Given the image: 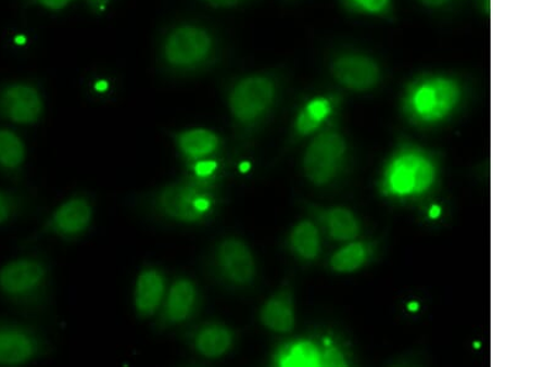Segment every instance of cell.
<instances>
[{
  "label": "cell",
  "instance_id": "1",
  "mask_svg": "<svg viewBox=\"0 0 556 367\" xmlns=\"http://www.w3.org/2000/svg\"><path fill=\"white\" fill-rule=\"evenodd\" d=\"M283 77L277 69L239 74L222 86L236 159L256 144L280 105Z\"/></svg>",
  "mask_w": 556,
  "mask_h": 367
},
{
  "label": "cell",
  "instance_id": "2",
  "mask_svg": "<svg viewBox=\"0 0 556 367\" xmlns=\"http://www.w3.org/2000/svg\"><path fill=\"white\" fill-rule=\"evenodd\" d=\"M128 204L137 216L160 226L201 228L219 218L227 195L224 187L197 184L181 176L178 180L131 194Z\"/></svg>",
  "mask_w": 556,
  "mask_h": 367
},
{
  "label": "cell",
  "instance_id": "3",
  "mask_svg": "<svg viewBox=\"0 0 556 367\" xmlns=\"http://www.w3.org/2000/svg\"><path fill=\"white\" fill-rule=\"evenodd\" d=\"M0 302L15 316L50 326L55 316V273L51 256L38 246L0 263Z\"/></svg>",
  "mask_w": 556,
  "mask_h": 367
},
{
  "label": "cell",
  "instance_id": "4",
  "mask_svg": "<svg viewBox=\"0 0 556 367\" xmlns=\"http://www.w3.org/2000/svg\"><path fill=\"white\" fill-rule=\"evenodd\" d=\"M227 56V42L210 23L185 17L161 30L156 64L169 78H193L219 67Z\"/></svg>",
  "mask_w": 556,
  "mask_h": 367
},
{
  "label": "cell",
  "instance_id": "5",
  "mask_svg": "<svg viewBox=\"0 0 556 367\" xmlns=\"http://www.w3.org/2000/svg\"><path fill=\"white\" fill-rule=\"evenodd\" d=\"M203 271L224 292L250 295L260 283V265L254 249L238 235L213 241L203 256Z\"/></svg>",
  "mask_w": 556,
  "mask_h": 367
},
{
  "label": "cell",
  "instance_id": "6",
  "mask_svg": "<svg viewBox=\"0 0 556 367\" xmlns=\"http://www.w3.org/2000/svg\"><path fill=\"white\" fill-rule=\"evenodd\" d=\"M94 219V195L85 191L71 193L43 214L39 227L20 241V248L38 246L41 241L50 239L66 244L76 243L91 231Z\"/></svg>",
  "mask_w": 556,
  "mask_h": 367
},
{
  "label": "cell",
  "instance_id": "7",
  "mask_svg": "<svg viewBox=\"0 0 556 367\" xmlns=\"http://www.w3.org/2000/svg\"><path fill=\"white\" fill-rule=\"evenodd\" d=\"M53 353L47 327L15 315L0 316V367L34 365Z\"/></svg>",
  "mask_w": 556,
  "mask_h": 367
},
{
  "label": "cell",
  "instance_id": "8",
  "mask_svg": "<svg viewBox=\"0 0 556 367\" xmlns=\"http://www.w3.org/2000/svg\"><path fill=\"white\" fill-rule=\"evenodd\" d=\"M348 157V142L334 127L319 130L302 157V172L314 187L327 188L342 176Z\"/></svg>",
  "mask_w": 556,
  "mask_h": 367
},
{
  "label": "cell",
  "instance_id": "9",
  "mask_svg": "<svg viewBox=\"0 0 556 367\" xmlns=\"http://www.w3.org/2000/svg\"><path fill=\"white\" fill-rule=\"evenodd\" d=\"M204 306V293L199 282L188 275H177L168 282L163 304L152 319L156 333L177 331L193 324Z\"/></svg>",
  "mask_w": 556,
  "mask_h": 367
},
{
  "label": "cell",
  "instance_id": "10",
  "mask_svg": "<svg viewBox=\"0 0 556 367\" xmlns=\"http://www.w3.org/2000/svg\"><path fill=\"white\" fill-rule=\"evenodd\" d=\"M179 339L200 359L219 362L236 351L239 333L226 321L213 318L193 321L179 330Z\"/></svg>",
  "mask_w": 556,
  "mask_h": 367
},
{
  "label": "cell",
  "instance_id": "11",
  "mask_svg": "<svg viewBox=\"0 0 556 367\" xmlns=\"http://www.w3.org/2000/svg\"><path fill=\"white\" fill-rule=\"evenodd\" d=\"M43 115L45 100L39 86L25 80L0 86V121L35 127Z\"/></svg>",
  "mask_w": 556,
  "mask_h": 367
},
{
  "label": "cell",
  "instance_id": "12",
  "mask_svg": "<svg viewBox=\"0 0 556 367\" xmlns=\"http://www.w3.org/2000/svg\"><path fill=\"white\" fill-rule=\"evenodd\" d=\"M460 89L453 79L435 77L418 84L409 94V106L418 118L441 119L459 100Z\"/></svg>",
  "mask_w": 556,
  "mask_h": 367
},
{
  "label": "cell",
  "instance_id": "13",
  "mask_svg": "<svg viewBox=\"0 0 556 367\" xmlns=\"http://www.w3.org/2000/svg\"><path fill=\"white\" fill-rule=\"evenodd\" d=\"M329 74L340 87L353 92L370 91L381 79L378 62L355 52L338 53L330 61Z\"/></svg>",
  "mask_w": 556,
  "mask_h": 367
},
{
  "label": "cell",
  "instance_id": "14",
  "mask_svg": "<svg viewBox=\"0 0 556 367\" xmlns=\"http://www.w3.org/2000/svg\"><path fill=\"white\" fill-rule=\"evenodd\" d=\"M168 136L181 165L226 154L230 151L227 139L220 132L210 128L194 127L173 130L168 132Z\"/></svg>",
  "mask_w": 556,
  "mask_h": 367
},
{
  "label": "cell",
  "instance_id": "15",
  "mask_svg": "<svg viewBox=\"0 0 556 367\" xmlns=\"http://www.w3.org/2000/svg\"><path fill=\"white\" fill-rule=\"evenodd\" d=\"M168 277L163 267L146 264L140 267L132 289V309L139 320L156 317L168 288Z\"/></svg>",
  "mask_w": 556,
  "mask_h": 367
},
{
  "label": "cell",
  "instance_id": "16",
  "mask_svg": "<svg viewBox=\"0 0 556 367\" xmlns=\"http://www.w3.org/2000/svg\"><path fill=\"white\" fill-rule=\"evenodd\" d=\"M47 205L35 188L24 185L0 186V228L16 223L41 219Z\"/></svg>",
  "mask_w": 556,
  "mask_h": 367
},
{
  "label": "cell",
  "instance_id": "17",
  "mask_svg": "<svg viewBox=\"0 0 556 367\" xmlns=\"http://www.w3.org/2000/svg\"><path fill=\"white\" fill-rule=\"evenodd\" d=\"M258 321L270 333L287 336L295 328L294 288L290 279H286L260 307Z\"/></svg>",
  "mask_w": 556,
  "mask_h": 367
},
{
  "label": "cell",
  "instance_id": "18",
  "mask_svg": "<svg viewBox=\"0 0 556 367\" xmlns=\"http://www.w3.org/2000/svg\"><path fill=\"white\" fill-rule=\"evenodd\" d=\"M317 227L325 231L327 237L334 241H353L362 232L361 222L355 214L344 207H325L316 203L304 201L302 204Z\"/></svg>",
  "mask_w": 556,
  "mask_h": 367
},
{
  "label": "cell",
  "instance_id": "19",
  "mask_svg": "<svg viewBox=\"0 0 556 367\" xmlns=\"http://www.w3.org/2000/svg\"><path fill=\"white\" fill-rule=\"evenodd\" d=\"M29 148L20 132L0 128V177L8 184L24 185L28 177Z\"/></svg>",
  "mask_w": 556,
  "mask_h": 367
},
{
  "label": "cell",
  "instance_id": "20",
  "mask_svg": "<svg viewBox=\"0 0 556 367\" xmlns=\"http://www.w3.org/2000/svg\"><path fill=\"white\" fill-rule=\"evenodd\" d=\"M336 98L317 96L304 103L294 116L291 129V141H301L325 128V125L334 114Z\"/></svg>",
  "mask_w": 556,
  "mask_h": 367
},
{
  "label": "cell",
  "instance_id": "21",
  "mask_svg": "<svg viewBox=\"0 0 556 367\" xmlns=\"http://www.w3.org/2000/svg\"><path fill=\"white\" fill-rule=\"evenodd\" d=\"M235 161L236 156L232 151L218 156L197 160L193 163L182 164L181 176L197 184L224 187Z\"/></svg>",
  "mask_w": 556,
  "mask_h": 367
},
{
  "label": "cell",
  "instance_id": "22",
  "mask_svg": "<svg viewBox=\"0 0 556 367\" xmlns=\"http://www.w3.org/2000/svg\"><path fill=\"white\" fill-rule=\"evenodd\" d=\"M287 250L304 264L316 263L321 254L320 229L312 219L295 224L286 239Z\"/></svg>",
  "mask_w": 556,
  "mask_h": 367
},
{
  "label": "cell",
  "instance_id": "23",
  "mask_svg": "<svg viewBox=\"0 0 556 367\" xmlns=\"http://www.w3.org/2000/svg\"><path fill=\"white\" fill-rule=\"evenodd\" d=\"M391 186L399 193L421 190L432 180V169L424 160L406 157L393 168Z\"/></svg>",
  "mask_w": 556,
  "mask_h": 367
},
{
  "label": "cell",
  "instance_id": "24",
  "mask_svg": "<svg viewBox=\"0 0 556 367\" xmlns=\"http://www.w3.org/2000/svg\"><path fill=\"white\" fill-rule=\"evenodd\" d=\"M367 258V246L361 241L349 243L331 255L329 267L337 274H352L363 267Z\"/></svg>",
  "mask_w": 556,
  "mask_h": 367
},
{
  "label": "cell",
  "instance_id": "25",
  "mask_svg": "<svg viewBox=\"0 0 556 367\" xmlns=\"http://www.w3.org/2000/svg\"><path fill=\"white\" fill-rule=\"evenodd\" d=\"M348 7L369 14H383L389 11L391 0H344Z\"/></svg>",
  "mask_w": 556,
  "mask_h": 367
},
{
  "label": "cell",
  "instance_id": "26",
  "mask_svg": "<svg viewBox=\"0 0 556 367\" xmlns=\"http://www.w3.org/2000/svg\"><path fill=\"white\" fill-rule=\"evenodd\" d=\"M194 2L215 9V11L230 12L253 4L255 0H194Z\"/></svg>",
  "mask_w": 556,
  "mask_h": 367
},
{
  "label": "cell",
  "instance_id": "27",
  "mask_svg": "<svg viewBox=\"0 0 556 367\" xmlns=\"http://www.w3.org/2000/svg\"><path fill=\"white\" fill-rule=\"evenodd\" d=\"M35 2L48 11L59 12L67 8L74 0H35Z\"/></svg>",
  "mask_w": 556,
  "mask_h": 367
},
{
  "label": "cell",
  "instance_id": "28",
  "mask_svg": "<svg viewBox=\"0 0 556 367\" xmlns=\"http://www.w3.org/2000/svg\"><path fill=\"white\" fill-rule=\"evenodd\" d=\"M111 2L112 0H88L89 5H91L97 12L105 11L106 7L110 5Z\"/></svg>",
  "mask_w": 556,
  "mask_h": 367
},
{
  "label": "cell",
  "instance_id": "29",
  "mask_svg": "<svg viewBox=\"0 0 556 367\" xmlns=\"http://www.w3.org/2000/svg\"><path fill=\"white\" fill-rule=\"evenodd\" d=\"M419 2L429 8H439L450 3L451 0H419Z\"/></svg>",
  "mask_w": 556,
  "mask_h": 367
}]
</instances>
